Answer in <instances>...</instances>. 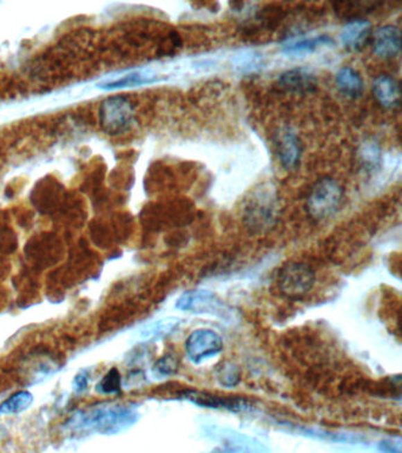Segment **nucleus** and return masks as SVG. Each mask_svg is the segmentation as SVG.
Segmentation results:
<instances>
[{
  "label": "nucleus",
  "instance_id": "nucleus-24",
  "mask_svg": "<svg viewBox=\"0 0 402 453\" xmlns=\"http://www.w3.org/2000/svg\"><path fill=\"white\" fill-rule=\"evenodd\" d=\"M87 386H89V372L80 370L72 382V388L76 393H83L87 390Z\"/></svg>",
  "mask_w": 402,
  "mask_h": 453
},
{
  "label": "nucleus",
  "instance_id": "nucleus-2",
  "mask_svg": "<svg viewBox=\"0 0 402 453\" xmlns=\"http://www.w3.org/2000/svg\"><path fill=\"white\" fill-rule=\"evenodd\" d=\"M280 215L277 187L263 183L254 190L243 209V220L252 233H264L272 229Z\"/></svg>",
  "mask_w": 402,
  "mask_h": 453
},
{
  "label": "nucleus",
  "instance_id": "nucleus-20",
  "mask_svg": "<svg viewBox=\"0 0 402 453\" xmlns=\"http://www.w3.org/2000/svg\"><path fill=\"white\" fill-rule=\"evenodd\" d=\"M155 82H157V78L155 76L136 72V74L125 75L122 78L116 79L112 82L99 84L98 87L103 90H116V89H123V87H139V85L155 83Z\"/></svg>",
  "mask_w": 402,
  "mask_h": 453
},
{
  "label": "nucleus",
  "instance_id": "nucleus-6",
  "mask_svg": "<svg viewBox=\"0 0 402 453\" xmlns=\"http://www.w3.org/2000/svg\"><path fill=\"white\" fill-rule=\"evenodd\" d=\"M315 280V272L309 264L290 262L280 271L279 288L288 299L299 300L312 291Z\"/></svg>",
  "mask_w": 402,
  "mask_h": 453
},
{
  "label": "nucleus",
  "instance_id": "nucleus-26",
  "mask_svg": "<svg viewBox=\"0 0 402 453\" xmlns=\"http://www.w3.org/2000/svg\"><path fill=\"white\" fill-rule=\"evenodd\" d=\"M1 436H3V427L0 426V438H1Z\"/></svg>",
  "mask_w": 402,
  "mask_h": 453
},
{
  "label": "nucleus",
  "instance_id": "nucleus-19",
  "mask_svg": "<svg viewBox=\"0 0 402 453\" xmlns=\"http://www.w3.org/2000/svg\"><path fill=\"white\" fill-rule=\"evenodd\" d=\"M33 402V394L28 391H18L0 404V416H12L28 409Z\"/></svg>",
  "mask_w": 402,
  "mask_h": 453
},
{
  "label": "nucleus",
  "instance_id": "nucleus-4",
  "mask_svg": "<svg viewBox=\"0 0 402 453\" xmlns=\"http://www.w3.org/2000/svg\"><path fill=\"white\" fill-rule=\"evenodd\" d=\"M176 308L195 314L216 316L227 323H233L236 314L216 293L205 289H193L183 293L176 301Z\"/></svg>",
  "mask_w": 402,
  "mask_h": 453
},
{
  "label": "nucleus",
  "instance_id": "nucleus-23",
  "mask_svg": "<svg viewBox=\"0 0 402 453\" xmlns=\"http://www.w3.org/2000/svg\"><path fill=\"white\" fill-rule=\"evenodd\" d=\"M177 358L174 357V355L168 354L156 361L152 370H154L155 375H157V377L164 378V377H170V375H174L175 372L177 370Z\"/></svg>",
  "mask_w": 402,
  "mask_h": 453
},
{
  "label": "nucleus",
  "instance_id": "nucleus-25",
  "mask_svg": "<svg viewBox=\"0 0 402 453\" xmlns=\"http://www.w3.org/2000/svg\"><path fill=\"white\" fill-rule=\"evenodd\" d=\"M401 441H385L381 443V450L386 453H401Z\"/></svg>",
  "mask_w": 402,
  "mask_h": 453
},
{
  "label": "nucleus",
  "instance_id": "nucleus-13",
  "mask_svg": "<svg viewBox=\"0 0 402 453\" xmlns=\"http://www.w3.org/2000/svg\"><path fill=\"white\" fill-rule=\"evenodd\" d=\"M334 44V40L326 35L319 36L297 37L287 40L282 44L281 51L288 57H306L312 55L313 52L317 51L324 46H331Z\"/></svg>",
  "mask_w": 402,
  "mask_h": 453
},
{
  "label": "nucleus",
  "instance_id": "nucleus-10",
  "mask_svg": "<svg viewBox=\"0 0 402 453\" xmlns=\"http://www.w3.org/2000/svg\"><path fill=\"white\" fill-rule=\"evenodd\" d=\"M184 398L193 404L202 406V407H209V409H225V410L245 411L249 409L248 402L245 399L228 398V397H220L208 392L201 391H186L184 392Z\"/></svg>",
  "mask_w": 402,
  "mask_h": 453
},
{
  "label": "nucleus",
  "instance_id": "nucleus-14",
  "mask_svg": "<svg viewBox=\"0 0 402 453\" xmlns=\"http://www.w3.org/2000/svg\"><path fill=\"white\" fill-rule=\"evenodd\" d=\"M373 94L383 108L395 109L400 104L398 80L390 75H380L373 82Z\"/></svg>",
  "mask_w": 402,
  "mask_h": 453
},
{
  "label": "nucleus",
  "instance_id": "nucleus-18",
  "mask_svg": "<svg viewBox=\"0 0 402 453\" xmlns=\"http://www.w3.org/2000/svg\"><path fill=\"white\" fill-rule=\"evenodd\" d=\"M233 67L243 75L255 74L264 67V55L254 49H242L234 55Z\"/></svg>",
  "mask_w": 402,
  "mask_h": 453
},
{
  "label": "nucleus",
  "instance_id": "nucleus-3",
  "mask_svg": "<svg viewBox=\"0 0 402 453\" xmlns=\"http://www.w3.org/2000/svg\"><path fill=\"white\" fill-rule=\"evenodd\" d=\"M136 121L132 103L123 96L107 97L99 107V126L105 134L119 136L130 131Z\"/></svg>",
  "mask_w": 402,
  "mask_h": 453
},
{
  "label": "nucleus",
  "instance_id": "nucleus-5",
  "mask_svg": "<svg viewBox=\"0 0 402 453\" xmlns=\"http://www.w3.org/2000/svg\"><path fill=\"white\" fill-rule=\"evenodd\" d=\"M343 201V188L334 178L316 182L308 196V212L317 220L334 216Z\"/></svg>",
  "mask_w": 402,
  "mask_h": 453
},
{
  "label": "nucleus",
  "instance_id": "nucleus-17",
  "mask_svg": "<svg viewBox=\"0 0 402 453\" xmlns=\"http://www.w3.org/2000/svg\"><path fill=\"white\" fill-rule=\"evenodd\" d=\"M180 319L175 316H168L163 319L157 320L155 323L146 325V327L142 328L139 332V339L142 341H154V340L163 339L173 334L178 326H180Z\"/></svg>",
  "mask_w": 402,
  "mask_h": 453
},
{
  "label": "nucleus",
  "instance_id": "nucleus-7",
  "mask_svg": "<svg viewBox=\"0 0 402 453\" xmlns=\"http://www.w3.org/2000/svg\"><path fill=\"white\" fill-rule=\"evenodd\" d=\"M222 350L223 340L211 330L193 332L186 341V354L193 364H201L204 360L216 357Z\"/></svg>",
  "mask_w": 402,
  "mask_h": 453
},
{
  "label": "nucleus",
  "instance_id": "nucleus-8",
  "mask_svg": "<svg viewBox=\"0 0 402 453\" xmlns=\"http://www.w3.org/2000/svg\"><path fill=\"white\" fill-rule=\"evenodd\" d=\"M277 156L284 169L292 170L300 164L302 157V143L292 129H283L277 134Z\"/></svg>",
  "mask_w": 402,
  "mask_h": 453
},
{
  "label": "nucleus",
  "instance_id": "nucleus-16",
  "mask_svg": "<svg viewBox=\"0 0 402 453\" xmlns=\"http://www.w3.org/2000/svg\"><path fill=\"white\" fill-rule=\"evenodd\" d=\"M358 154H359L360 163L367 173H378L383 168V149L374 139H367L361 143Z\"/></svg>",
  "mask_w": 402,
  "mask_h": 453
},
{
  "label": "nucleus",
  "instance_id": "nucleus-1",
  "mask_svg": "<svg viewBox=\"0 0 402 453\" xmlns=\"http://www.w3.org/2000/svg\"><path fill=\"white\" fill-rule=\"evenodd\" d=\"M139 418V412L131 406L107 402L72 414L64 424V429L72 437L94 434L110 436L129 429Z\"/></svg>",
  "mask_w": 402,
  "mask_h": 453
},
{
  "label": "nucleus",
  "instance_id": "nucleus-12",
  "mask_svg": "<svg viewBox=\"0 0 402 453\" xmlns=\"http://www.w3.org/2000/svg\"><path fill=\"white\" fill-rule=\"evenodd\" d=\"M401 49V33L396 26L386 25L375 32L373 51L380 58H394Z\"/></svg>",
  "mask_w": 402,
  "mask_h": 453
},
{
  "label": "nucleus",
  "instance_id": "nucleus-21",
  "mask_svg": "<svg viewBox=\"0 0 402 453\" xmlns=\"http://www.w3.org/2000/svg\"><path fill=\"white\" fill-rule=\"evenodd\" d=\"M215 377L222 386L234 387L241 380V370L235 364L222 363L215 370Z\"/></svg>",
  "mask_w": 402,
  "mask_h": 453
},
{
  "label": "nucleus",
  "instance_id": "nucleus-22",
  "mask_svg": "<svg viewBox=\"0 0 402 453\" xmlns=\"http://www.w3.org/2000/svg\"><path fill=\"white\" fill-rule=\"evenodd\" d=\"M121 388H122V377L117 368H111L96 386V390L101 394L119 393Z\"/></svg>",
  "mask_w": 402,
  "mask_h": 453
},
{
  "label": "nucleus",
  "instance_id": "nucleus-9",
  "mask_svg": "<svg viewBox=\"0 0 402 453\" xmlns=\"http://www.w3.org/2000/svg\"><path fill=\"white\" fill-rule=\"evenodd\" d=\"M277 80L284 90L294 94H309L317 87V78L314 72L304 67H296L282 72Z\"/></svg>",
  "mask_w": 402,
  "mask_h": 453
},
{
  "label": "nucleus",
  "instance_id": "nucleus-15",
  "mask_svg": "<svg viewBox=\"0 0 402 453\" xmlns=\"http://www.w3.org/2000/svg\"><path fill=\"white\" fill-rule=\"evenodd\" d=\"M336 87L347 99H359L365 90V82L359 72L351 67L339 69L335 75Z\"/></svg>",
  "mask_w": 402,
  "mask_h": 453
},
{
  "label": "nucleus",
  "instance_id": "nucleus-11",
  "mask_svg": "<svg viewBox=\"0 0 402 453\" xmlns=\"http://www.w3.org/2000/svg\"><path fill=\"white\" fill-rule=\"evenodd\" d=\"M372 25L363 18H355L344 25L340 40L344 48L351 51H360L366 46L371 37Z\"/></svg>",
  "mask_w": 402,
  "mask_h": 453
}]
</instances>
